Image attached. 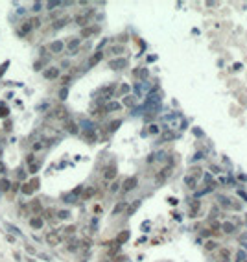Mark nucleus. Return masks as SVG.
<instances>
[{"label":"nucleus","instance_id":"a211bd4d","mask_svg":"<svg viewBox=\"0 0 247 262\" xmlns=\"http://www.w3.org/2000/svg\"><path fill=\"white\" fill-rule=\"evenodd\" d=\"M50 50H52V52H55V54H59V52L63 50V43H61V41L52 43V44H50Z\"/></svg>","mask_w":247,"mask_h":262},{"label":"nucleus","instance_id":"1a4fd4ad","mask_svg":"<svg viewBox=\"0 0 247 262\" xmlns=\"http://www.w3.org/2000/svg\"><path fill=\"white\" fill-rule=\"evenodd\" d=\"M103 177H105V179H114V177H116V166H114V164L107 166V168H105Z\"/></svg>","mask_w":247,"mask_h":262},{"label":"nucleus","instance_id":"a19ab883","mask_svg":"<svg viewBox=\"0 0 247 262\" xmlns=\"http://www.w3.org/2000/svg\"><path fill=\"white\" fill-rule=\"evenodd\" d=\"M68 81H70V76H63V78H61V83H63V85H67Z\"/></svg>","mask_w":247,"mask_h":262},{"label":"nucleus","instance_id":"8fccbe9b","mask_svg":"<svg viewBox=\"0 0 247 262\" xmlns=\"http://www.w3.org/2000/svg\"><path fill=\"white\" fill-rule=\"evenodd\" d=\"M4 170H6V166H4V163H0V174H4Z\"/></svg>","mask_w":247,"mask_h":262},{"label":"nucleus","instance_id":"e433bc0d","mask_svg":"<svg viewBox=\"0 0 247 262\" xmlns=\"http://www.w3.org/2000/svg\"><path fill=\"white\" fill-rule=\"evenodd\" d=\"M57 216H59L61 220H65V218H68V216H70V212H68V210H61V212H59Z\"/></svg>","mask_w":247,"mask_h":262},{"label":"nucleus","instance_id":"de8ad7c7","mask_svg":"<svg viewBox=\"0 0 247 262\" xmlns=\"http://www.w3.org/2000/svg\"><path fill=\"white\" fill-rule=\"evenodd\" d=\"M120 90H122V92H127L129 87H127V85H122V89H120Z\"/></svg>","mask_w":247,"mask_h":262},{"label":"nucleus","instance_id":"0eeeda50","mask_svg":"<svg viewBox=\"0 0 247 262\" xmlns=\"http://www.w3.org/2000/svg\"><path fill=\"white\" fill-rule=\"evenodd\" d=\"M92 15V11H87V13H81V15H78V17L74 19L76 21V24H79V26H85V24L89 22V17Z\"/></svg>","mask_w":247,"mask_h":262},{"label":"nucleus","instance_id":"58836bf2","mask_svg":"<svg viewBox=\"0 0 247 262\" xmlns=\"http://www.w3.org/2000/svg\"><path fill=\"white\" fill-rule=\"evenodd\" d=\"M74 231H76V227H74V225H68V227L65 229V233H67V234H72Z\"/></svg>","mask_w":247,"mask_h":262},{"label":"nucleus","instance_id":"f8f14e48","mask_svg":"<svg viewBox=\"0 0 247 262\" xmlns=\"http://www.w3.org/2000/svg\"><path fill=\"white\" fill-rule=\"evenodd\" d=\"M43 223H44V220L41 218V216H37V218H32V220H30V225H32V227H35V229H41Z\"/></svg>","mask_w":247,"mask_h":262},{"label":"nucleus","instance_id":"423d86ee","mask_svg":"<svg viewBox=\"0 0 247 262\" xmlns=\"http://www.w3.org/2000/svg\"><path fill=\"white\" fill-rule=\"evenodd\" d=\"M125 65H127V61H125L124 57H120V59H113V61H109V67L113 68V70H120V68H124Z\"/></svg>","mask_w":247,"mask_h":262},{"label":"nucleus","instance_id":"4468645a","mask_svg":"<svg viewBox=\"0 0 247 262\" xmlns=\"http://www.w3.org/2000/svg\"><path fill=\"white\" fill-rule=\"evenodd\" d=\"M184 183H186L188 188H195V186H197V179L192 177V175H186V177H184Z\"/></svg>","mask_w":247,"mask_h":262},{"label":"nucleus","instance_id":"c9c22d12","mask_svg":"<svg viewBox=\"0 0 247 262\" xmlns=\"http://www.w3.org/2000/svg\"><path fill=\"white\" fill-rule=\"evenodd\" d=\"M149 133H151V135H157V133H159V125L151 124V125H149Z\"/></svg>","mask_w":247,"mask_h":262},{"label":"nucleus","instance_id":"20e7f679","mask_svg":"<svg viewBox=\"0 0 247 262\" xmlns=\"http://www.w3.org/2000/svg\"><path fill=\"white\" fill-rule=\"evenodd\" d=\"M137 185H138V179H137V177H127V179L124 181V192H129V190H133Z\"/></svg>","mask_w":247,"mask_h":262},{"label":"nucleus","instance_id":"09e8293b","mask_svg":"<svg viewBox=\"0 0 247 262\" xmlns=\"http://www.w3.org/2000/svg\"><path fill=\"white\" fill-rule=\"evenodd\" d=\"M168 201H170V203H172V205H177V199H175V198H170Z\"/></svg>","mask_w":247,"mask_h":262},{"label":"nucleus","instance_id":"7ed1b4c3","mask_svg":"<svg viewBox=\"0 0 247 262\" xmlns=\"http://www.w3.org/2000/svg\"><path fill=\"white\" fill-rule=\"evenodd\" d=\"M170 174H172V168H162V170H160V172H159L157 175H155V181H157L159 185H162L164 181L170 177Z\"/></svg>","mask_w":247,"mask_h":262},{"label":"nucleus","instance_id":"c03bdc74","mask_svg":"<svg viewBox=\"0 0 247 262\" xmlns=\"http://www.w3.org/2000/svg\"><path fill=\"white\" fill-rule=\"evenodd\" d=\"M37 170H39V163H35V164L32 166V172H37Z\"/></svg>","mask_w":247,"mask_h":262},{"label":"nucleus","instance_id":"f03ea898","mask_svg":"<svg viewBox=\"0 0 247 262\" xmlns=\"http://www.w3.org/2000/svg\"><path fill=\"white\" fill-rule=\"evenodd\" d=\"M44 240H46L48 245H59V242H61V236H59L57 231H50V233H46Z\"/></svg>","mask_w":247,"mask_h":262},{"label":"nucleus","instance_id":"a18cd8bd","mask_svg":"<svg viewBox=\"0 0 247 262\" xmlns=\"http://www.w3.org/2000/svg\"><path fill=\"white\" fill-rule=\"evenodd\" d=\"M33 159H35V157H33V155H28V157H26V161H28V164H30V163H33Z\"/></svg>","mask_w":247,"mask_h":262},{"label":"nucleus","instance_id":"9b49d317","mask_svg":"<svg viewBox=\"0 0 247 262\" xmlns=\"http://www.w3.org/2000/svg\"><path fill=\"white\" fill-rule=\"evenodd\" d=\"M102 57H103V54H102V52H96L92 57L89 59V67H94L96 63H100V61H102Z\"/></svg>","mask_w":247,"mask_h":262},{"label":"nucleus","instance_id":"c756f323","mask_svg":"<svg viewBox=\"0 0 247 262\" xmlns=\"http://www.w3.org/2000/svg\"><path fill=\"white\" fill-rule=\"evenodd\" d=\"M125 209V203H118L116 207H114V210H113V214H118V212H122V210Z\"/></svg>","mask_w":247,"mask_h":262},{"label":"nucleus","instance_id":"f704fd0d","mask_svg":"<svg viewBox=\"0 0 247 262\" xmlns=\"http://www.w3.org/2000/svg\"><path fill=\"white\" fill-rule=\"evenodd\" d=\"M116 109H120V103H116V102H113V103L107 105V111H116Z\"/></svg>","mask_w":247,"mask_h":262},{"label":"nucleus","instance_id":"cd10ccee","mask_svg":"<svg viewBox=\"0 0 247 262\" xmlns=\"http://www.w3.org/2000/svg\"><path fill=\"white\" fill-rule=\"evenodd\" d=\"M67 21H68V19H61V21H55V22H54V28H63L65 24H67Z\"/></svg>","mask_w":247,"mask_h":262},{"label":"nucleus","instance_id":"aec40b11","mask_svg":"<svg viewBox=\"0 0 247 262\" xmlns=\"http://www.w3.org/2000/svg\"><path fill=\"white\" fill-rule=\"evenodd\" d=\"M9 185H11V183H9L8 179H0V190H2V192H8Z\"/></svg>","mask_w":247,"mask_h":262},{"label":"nucleus","instance_id":"b1692460","mask_svg":"<svg viewBox=\"0 0 247 262\" xmlns=\"http://www.w3.org/2000/svg\"><path fill=\"white\" fill-rule=\"evenodd\" d=\"M197 210H199V201H194V203H192V207H190V216L194 218Z\"/></svg>","mask_w":247,"mask_h":262},{"label":"nucleus","instance_id":"4be33fe9","mask_svg":"<svg viewBox=\"0 0 247 262\" xmlns=\"http://www.w3.org/2000/svg\"><path fill=\"white\" fill-rule=\"evenodd\" d=\"M98 32V28H85L83 32H81V37H89V35H92V33H96Z\"/></svg>","mask_w":247,"mask_h":262},{"label":"nucleus","instance_id":"5701e85b","mask_svg":"<svg viewBox=\"0 0 247 262\" xmlns=\"http://www.w3.org/2000/svg\"><path fill=\"white\" fill-rule=\"evenodd\" d=\"M190 172H192L190 175H192V177H195V179H199L201 175H203V170H201V168H192Z\"/></svg>","mask_w":247,"mask_h":262},{"label":"nucleus","instance_id":"a878e982","mask_svg":"<svg viewBox=\"0 0 247 262\" xmlns=\"http://www.w3.org/2000/svg\"><path fill=\"white\" fill-rule=\"evenodd\" d=\"M124 105H127V107H133V105H135V98H133V96H125Z\"/></svg>","mask_w":247,"mask_h":262},{"label":"nucleus","instance_id":"412c9836","mask_svg":"<svg viewBox=\"0 0 247 262\" xmlns=\"http://www.w3.org/2000/svg\"><path fill=\"white\" fill-rule=\"evenodd\" d=\"M94 192H96V188H94V186H90V188H87L83 192V199H89V198H92L94 196Z\"/></svg>","mask_w":247,"mask_h":262},{"label":"nucleus","instance_id":"6e6552de","mask_svg":"<svg viewBox=\"0 0 247 262\" xmlns=\"http://www.w3.org/2000/svg\"><path fill=\"white\" fill-rule=\"evenodd\" d=\"M44 78H46V79H55V78H59V68L50 67L48 70H44Z\"/></svg>","mask_w":247,"mask_h":262},{"label":"nucleus","instance_id":"37998d69","mask_svg":"<svg viewBox=\"0 0 247 262\" xmlns=\"http://www.w3.org/2000/svg\"><path fill=\"white\" fill-rule=\"evenodd\" d=\"M67 94H68V90H67V89H63V90H61V94H59V96H61V98L65 100V98H67Z\"/></svg>","mask_w":247,"mask_h":262},{"label":"nucleus","instance_id":"6ab92c4d","mask_svg":"<svg viewBox=\"0 0 247 262\" xmlns=\"http://www.w3.org/2000/svg\"><path fill=\"white\" fill-rule=\"evenodd\" d=\"M43 214H44V216H41L43 220H52V218H54V214H55V210H54V209H46Z\"/></svg>","mask_w":247,"mask_h":262},{"label":"nucleus","instance_id":"393cba45","mask_svg":"<svg viewBox=\"0 0 247 262\" xmlns=\"http://www.w3.org/2000/svg\"><path fill=\"white\" fill-rule=\"evenodd\" d=\"M120 125H122V120H114V122H111V125H109V129L111 131H116Z\"/></svg>","mask_w":247,"mask_h":262},{"label":"nucleus","instance_id":"c85d7f7f","mask_svg":"<svg viewBox=\"0 0 247 262\" xmlns=\"http://www.w3.org/2000/svg\"><path fill=\"white\" fill-rule=\"evenodd\" d=\"M79 46V39H72V41L68 43V48L70 50H74V48H78Z\"/></svg>","mask_w":247,"mask_h":262},{"label":"nucleus","instance_id":"473e14b6","mask_svg":"<svg viewBox=\"0 0 247 262\" xmlns=\"http://www.w3.org/2000/svg\"><path fill=\"white\" fill-rule=\"evenodd\" d=\"M8 113H9V111H8V107H6V105H0V117H2V118H6V117H8Z\"/></svg>","mask_w":247,"mask_h":262},{"label":"nucleus","instance_id":"f257e3e1","mask_svg":"<svg viewBox=\"0 0 247 262\" xmlns=\"http://www.w3.org/2000/svg\"><path fill=\"white\" fill-rule=\"evenodd\" d=\"M39 185H41V181H39L37 177H33L32 181H28V183H24L21 190H22L24 194H32V192H35V190L39 188Z\"/></svg>","mask_w":247,"mask_h":262},{"label":"nucleus","instance_id":"2eb2a0df","mask_svg":"<svg viewBox=\"0 0 247 262\" xmlns=\"http://www.w3.org/2000/svg\"><path fill=\"white\" fill-rule=\"evenodd\" d=\"M54 113H55V117H57V118H61V120H67V118H68L67 109H65V107H57V109L54 111Z\"/></svg>","mask_w":247,"mask_h":262},{"label":"nucleus","instance_id":"2f4dec72","mask_svg":"<svg viewBox=\"0 0 247 262\" xmlns=\"http://www.w3.org/2000/svg\"><path fill=\"white\" fill-rule=\"evenodd\" d=\"M138 205H140V201H135V203H133V205H131V207H129V210H127V214H133V212H135V210H137V209H138Z\"/></svg>","mask_w":247,"mask_h":262},{"label":"nucleus","instance_id":"9d476101","mask_svg":"<svg viewBox=\"0 0 247 262\" xmlns=\"http://www.w3.org/2000/svg\"><path fill=\"white\" fill-rule=\"evenodd\" d=\"M65 129H67L68 131V133H72V135H76V133H78V125H76V122H72V120H65Z\"/></svg>","mask_w":247,"mask_h":262},{"label":"nucleus","instance_id":"bb28decb","mask_svg":"<svg viewBox=\"0 0 247 262\" xmlns=\"http://www.w3.org/2000/svg\"><path fill=\"white\" fill-rule=\"evenodd\" d=\"M30 30H32V24H30V22H24V26L21 28V35H24V33H28V32H30Z\"/></svg>","mask_w":247,"mask_h":262},{"label":"nucleus","instance_id":"49530a36","mask_svg":"<svg viewBox=\"0 0 247 262\" xmlns=\"http://www.w3.org/2000/svg\"><path fill=\"white\" fill-rule=\"evenodd\" d=\"M6 67H8V63H4V65H2V68H0V76H2V74H4V70H6Z\"/></svg>","mask_w":247,"mask_h":262},{"label":"nucleus","instance_id":"f3484780","mask_svg":"<svg viewBox=\"0 0 247 262\" xmlns=\"http://www.w3.org/2000/svg\"><path fill=\"white\" fill-rule=\"evenodd\" d=\"M221 229H223V233H227V234H233L234 233V225L230 223V221H225V223L221 225Z\"/></svg>","mask_w":247,"mask_h":262},{"label":"nucleus","instance_id":"39448f33","mask_svg":"<svg viewBox=\"0 0 247 262\" xmlns=\"http://www.w3.org/2000/svg\"><path fill=\"white\" fill-rule=\"evenodd\" d=\"M28 209L32 210V212H35V214L43 212V205H41V199H32V201H30V205H28Z\"/></svg>","mask_w":247,"mask_h":262},{"label":"nucleus","instance_id":"7c9ffc66","mask_svg":"<svg viewBox=\"0 0 247 262\" xmlns=\"http://www.w3.org/2000/svg\"><path fill=\"white\" fill-rule=\"evenodd\" d=\"M135 76H138V78H146V76H148V70H146V68H142V70H135Z\"/></svg>","mask_w":247,"mask_h":262},{"label":"nucleus","instance_id":"4c0bfd02","mask_svg":"<svg viewBox=\"0 0 247 262\" xmlns=\"http://www.w3.org/2000/svg\"><path fill=\"white\" fill-rule=\"evenodd\" d=\"M68 249H70V251L78 249V242H68Z\"/></svg>","mask_w":247,"mask_h":262},{"label":"nucleus","instance_id":"dca6fc26","mask_svg":"<svg viewBox=\"0 0 247 262\" xmlns=\"http://www.w3.org/2000/svg\"><path fill=\"white\" fill-rule=\"evenodd\" d=\"M113 92H114V85H107V87L102 89V96H103V98H109Z\"/></svg>","mask_w":247,"mask_h":262},{"label":"nucleus","instance_id":"79ce46f5","mask_svg":"<svg viewBox=\"0 0 247 262\" xmlns=\"http://www.w3.org/2000/svg\"><path fill=\"white\" fill-rule=\"evenodd\" d=\"M118 183H113V186H111V192H116V190H118Z\"/></svg>","mask_w":247,"mask_h":262},{"label":"nucleus","instance_id":"72a5a7b5","mask_svg":"<svg viewBox=\"0 0 247 262\" xmlns=\"http://www.w3.org/2000/svg\"><path fill=\"white\" fill-rule=\"evenodd\" d=\"M205 248L208 249V251H212V249H218V244H216V242H206Z\"/></svg>","mask_w":247,"mask_h":262},{"label":"nucleus","instance_id":"ea45409f","mask_svg":"<svg viewBox=\"0 0 247 262\" xmlns=\"http://www.w3.org/2000/svg\"><path fill=\"white\" fill-rule=\"evenodd\" d=\"M124 52V46H114L113 48V54H122Z\"/></svg>","mask_w":247,"mask_h":262},{"label":"nucleus","instance_id":"ddd939ff","mask_svg":"<svg viewBox=\"0 0 247 262\" xmlns=\"http://www.w3.org/2000/svg\"><path fill=\"white\" fill-rule=\"evenodd\" d=\"M129 240V231H122L118 236H116V244L120 245V244H124V242H127Z\"/></svg>","mask_w":247,"mask_h":262}]
</instances>
